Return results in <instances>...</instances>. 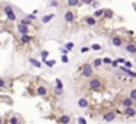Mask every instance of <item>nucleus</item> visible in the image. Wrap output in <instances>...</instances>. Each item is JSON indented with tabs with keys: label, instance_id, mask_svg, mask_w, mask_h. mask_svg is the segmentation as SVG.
Wrapping results in <instances>:
<instances>
[{
	"label": "nucleus",
	"instance_id": "f257e3e1",
	"mask_svg": "<svg viewBox=\"0 0 136 124\" xmlns=\"http://www.w3.org/2000/svg\"><path fill=\"white\" fill-rule=\"evenodd\" d=\"M87 89L90 92H101L104 90V81H103V77L99 76H91L87 82Z\"/></svg>",
	"mask_w": 136,
	"mask_h": 124
},
{
	"label": "nucleus",
	"instance_id": "f03ea898",
	"mask_svg": "<svg viewBox=\"0 0 136 124\" xmlns=\"http://www.w3.org/2000/svg\"><path fill=\"white\" fill-rule=\"evenodd\" d=\"M93 73H94V69H93V66H91V63H83V65L80 66V76L82 77L90 79L93 76Z\"/></svg>",
	"mask_w": 136,
	"mask_h": 124
},
{
	"label": "nucleus",
	"instance_id": "7ed1b4c3",
	"mask_svg": "<svg viewBox=\"0 0 136 124\" xmlns=\"http://www.w3.org/2000/svg\"><path fill=\"white\" fill-rule=\"evenodd\" d=\"M3 15L6 16V19L8 21H11V23H15L18 18H16V13H15V10H13V6L11 5H5L3 6Z\"/></svg>",
	"mask_w": 136,
	"mask_h": 124
},
{
	"label": "nucleus",
	"instance_id": "20e7f679",
	"mask_svg": "<svg viewBox=\"0 0 136 124\" xmlns=\"http://www.w3.org/2000/svg\"><path fill=\"white\" fill-rule=\"evenodd\" d=\"M35 42V36L34 34H24V36H19V43H21V47L27 45V43H32Z\"/></svg>",
	"mask_w": 136,
	"mask_h": 124
},
{
	"label": "nucleus",
	"instance_id": "39448f33",
	"mask_svg": "<svg viewBox=\"0 0 136 124\" xmlns=\"http://www.w3.org/2000/svg\"><path fill=\"white\" fill-rule=\"evenodd\" d=\"M125 37H122L119 34H114L112 37H110V43L114 45V47H123V43H125Z\"/></svg>",
	"mask_w": 136,
	"mask_h": 124
},
{
	"label": "nucleus",
	"instance_id": "423d86ee",
	"mask_svg": "<svg viewBox=\"0 0 136 124\" xmlns=\"http://www.w3.org/2000/svg\"><path fill=\"white\" fill-rule=\"evenodd\" d=\"M117 105H120L122 108H133V106H135V102H133V100H130L128 97H120Z\"/></svg>",
	"mask_w": 136,
	"mask_h": 124
},
{
	"label": "nucleus",
	"instance_id": "0eeeda50",
	"mask_svg": "<svg viewBox=\"0 0 136 124\" xmlns=\"http://www.w3.org/2000/svg\"><path fill=\"white\" fill-rule=\"evenodd\" d=\"M35 95H38L42 98H47V97H50V90L45 86H38V87H35Z\"/></svg>",
	"mask_w": 136,
	"mask_h": 124
},
{
	"label": "nucleus",
	"instance_id": "6e6552de",
	"mask_svg": "<svg viewBox=\"0 0 136 124\" xmlns=\"http://www.w3.org/2000/svg\"><path fill=\"white\" fill-rule=\"evenodd\" d=\"M115 116H117V111H115V110H107V111H104V114H103V119H104L106 123H112L115 119Z\"/></svg>",
	"mask_w": 136,
	"mask_h": 124
},
{
	"label": "nucleus",
	"instance_id": "1a4fd4ad",
	"mask_svg": "<svg viewBox=\"0 0 136 124\" xmlns=\"http://www.w3.org/2000/svg\"><path fill=\"white\" fill-rule=\"evenodd\" d=\"M75 19H77V16H75V13H74L72 10H66L64 11V21L66 23L72 24V23H75Z\"/></svg>",
	"mask_w": 136,
	"mask_h": 124
},
{
	"label": "nucleus",
	"instance_id": "9d476101",
	"mask_svg": "<svg viewBox=\"0 0 136 124\" xmlns=\"http://www.w3.org/2000/svg\"><path fill=\"white\" fill-rule=\"evenodd\" d=\"M119 113H122L123 116H126V118H135L136 116V110H135V106L133 108H122L120 111H117V114Z\"/></svg>",
	"mask_w": 136,
	"mask_h": 124
},
{
	"label": "nucleus",
	"instance_id": "9b49d317",
	"mask_svg": "<svg viewBox=\"0 0 136 124\" xmlns=\"http://www.w3.org/2000/svg\"><path fill=\"white\" fill-rule=\"evenodd\" d=\"M72 123V118L69 114H59L56 118V124H71Z\"/></svg>",
	"mask_w": 136,
	"mask_h": 124
},
{
	"label": "nucleus",
	"instance_id": "f8f14e48",
	"mask_svg": "<svg viewBox=\"0 0 136 124\" xmlns=\"http://www.w3.org/2000/svg\"><path fill=\"white\" fill-rule=\"evenodd\" d=\"M123 49H125L130 55H135V53H136V45H135V42H125V43H123Z\"/></svg>",
	"mask_w": 136,
	"mask_h": 124
},
{
	"label": "nucleus",
	"instance_id": "ddd939ff",
	"mask_svg": "<svg viewBox=\"0 0 136 124\" xmlns=\"http://www.w3.org/2000/svg\"><path fill=\"white\" fill-rule=\"evenodd\" d=\"M19 36H24V34H32V27H27V26H22V24H18L16 26Z\"/></svg>",
	"mask_w": 136,
	"mask_h": 124
},
{
	"label": "nucleus",
	"instance_id": "4468645a",
	"mask_svg": "<svg viewBox=\"0 0 136 124\" xmlns=\"http://www.w3.org/2000/svg\"><path fill=\"white\" fill-rule=\"evenodd\" d=\"M83 23L87 24V26H90V27H93V26H98V21H96V19H94L93 16H85Z\"/></svg>",
	"mask_w": 136,
	"mask_h": 124
},
{
	"label": "nucleus",
	"instance_id": "2eb2a0df",
	"mask_svg": "<svg viewBox=\"0 0 136 124\" xmlns=\"http://www.w3.org/2000/svg\"><path fill=\"white\" fill-rule=\"evenodd\" d=\"M21 123H22V119L18 114H11L10 118H8V124H21Z\"/></svg>",
	"mask_w": 136,
	"mask_h": 124
},
{
	"label": "nucleus",
	"instance_id": "dca6fc26",
	"mask_svg": "<svg viewBox=\"0 0 136 124\" xmlns=\"http://www.w3.org/2000/svg\"><path fill=\"white\" fill-rule=\"evenodd\" d=\"M112 18H114V11L110 10V8L103 10V19H112Z\"/></svg>",
	"mask_w": 136,
	"mask_h": 124
},
{
	"label": "nucleus",
	"instance_id": "f3484780",
	"mask_svg": "<svg viewBox=\"0 0 136 124\" xmlns=\"http://www.w3.org/2000/svg\"><path fill=\"white\" fill-rule=\"evenodd\" d=\"M79 106H80V108H88V106H90V100H88L87 97H82V98L79 100Z\"/></svg>",
	"mask_w": 136,
	"mask_h": 124
},
{
	"label": "nucleus",
	"instance_id": "a211bd4d",
	"mask_svg": "<svg viewBox=\"0 0 136 124\" xmlns=\"http://www.w3.org/2000/svg\"><path fill=\"white\" fill-rule=\"evenodd\" d=\"M19 24H22V26H27V27H32L34 26V21H32V19H29V18H22L21 21H19Z\"/></svg>",
	"mask_w": 136,
	"mask_h": 124
},
{
	"label": "nucleus",
	"instance_id": "6ab92c4d",
	"mask_svg": "<svg viewBox=\"0 0 136 124\" xmlns=\"http://www.w3.org/2000/svg\"><path fill=\"white\" fill-rule=\"evenodd\" d=\"M120 71H122V73H123V74H128V76H130V77H131V79H135V77H136V73H135V71H131V69H125L123 66H122V68H120Z\"/></svg>",
	"mask_w": 136,
	"mask_h": 124
},
{
	"label": "nucleus",
	"instance_id": "aec40b11",
	"mask_svg": "<svg viewBox=\"0 0 136 124\" xmlns=\"http://www.w3.org/2000/svg\"><path fill=\"white\" fill-rule=\"evenodd\" d=\"M66 5H67L69 8H74V6L80 5V0H66Z\"/></svg>",
	"mask_w": 136,
	"mask_h": 124
},
{
	"label": "nucleus",
	"instance_id": "412c9836",
	"mask_svg": "<svg viewBox=\"0 0 136 124\" xmlns=\"http://www.w3.org/2000/svg\"><path fill=\"white\" fill-rule=\"evenodd\" d=\"M54 18V13H50V15H45V16H42V23L43 24H47V23H50Z\"/></svg>",
	"mask_w": 136,
	"mask_h": 124
},
{
	"label": "nucleus",
	"instance_id": "4be33fe9",
	"mask_svg": "<svg viewBox=\"0 0 136 124\" xmlns=\"http://www.w3.org/2000/svg\"><path fill=\"white\" fill-rule=\"evenodd\" d=\"M93 18L98 21V19H103V8H98V10L93 13Z\"/></svg>",
	"mask_w": 136,
	"mask_h": 124
},
{
	"label": "nucleus",
	"instance_id": "5701e85b",
	"mask_svg": "<svg viewBox=\"0 0 136 124\" xmlns=\"http://www.w3.org/2000/svg\"><path fill=\"white\" fill-rule=\"evenodd\" d=\"M8 84H10V82L6 81L5 77H0V90H2V89H6V87H8Z\"/></svg>",
	"mask_w": 136,
	"mask_h": 124
},
{
	"label": "nucleus",
	"instance_id": "b1692460",
	"mask_svg": "<svg viewBox=\"0 0 136 124\" xmlns=\"http://www.w3.org/2000/svg\"><path fill=\"white\" fill-rule=\"evenodd\" d=\"M29 61H31V65L34 66V68H42V63H40L38 60H35V58H31Z\"/></svg>",
	"mask_w": 136,
	"mask_h": 124
},
{
	"label": "nucleus",
	"instance_id": "393cba45",
	"mask_svg": "<svg viewBox=\"0 0 136 124\" xmlns=\"http://www.w3.org/2000/svg\"><path fill=\"white\" fill-rule=\"evenodd\" d=\"M54 89H56V90H63V81H61V79H56V81H54Z\"/></svg>",
	"mask_w": 136,
	"mask_h": 124
},
{
	"label": "nucleus",
	"instance_id": "a878e982",
	"mask_svg": "<svg viewBox=\"0 0 136 124\" xmlns=\"http://www.w3.org/2000/svg\"><path fill=\"white\" fill-rule=\"evenodd\" d=\"M101 65H103V61H101V58H96V60H93V63H91V66H93V69H94V68H99Z\"/></svg>",
	"mask_w": 136,
	"mask_h": 124
},
{
	"label": "nucleus",
	"instance_id": "bb28decb",
	"mask_svg": "<svg viewBox=\"0 0 136 124\" xmlns=\"http://www.w3.org/2000/svg\"><path fill=\"white\" fill-rule=\"evenodd\" d=\"M128 98L133 100V102L136 100V89H130V95H128Z\"/></svg>",
	"mask_w": 136,
	"mask_h": 124
},
{
	"label": "nucleus",
	"instance_id": "cd10ccee",
	"mask_svg": "<svg viewBox=\"0 0 136 124\" xmlns=\"http://www.w3.org/2000/svg\"><path fill=\"white\" fill-rule=\"evenodd\" d=\"M43 63H45V65H47L48 68H53V66L56 65V61H54V60H45Z\"/></svg>",
	"mask_w": 136,
	"mask_h": 124
},
{
	"label": "nucleus",
	"instance_id": "c85d7f7f",
	"mask_svg": "<svg viewBox=\"0 0 136 124\" xmlns=\"http://www.w3.org/2000/svg\"><path fill=\"white\" fill-rule=\"evenodd\" d=\"M40 56H42V60L45 61V60H48V56H50V52H47V50H42V53H40Z\"/></svg>",
	"mask_w": 136,
	"mask_h": 124
},
{
	"label": "nucleus",
	"instance_id": "c756f323",
	"mask_svg": "<svg viewBox=\"0 0 136 124\" xmlns=\"http://www.w3.org/2000/svg\"><path fill=\"white\" fill-rule=\"evenodd\" d=\"M90 50H96V52H99V50H101V45H99V43H93V45L90 47Z\"/></svg>",
	"mask_w": 136,
	"mask_h": 124
},
{
	"label": "nucleus",
	"instance_id": "7c9ffc66",
	"mask_svg": "<svg viewBox=\"0 0 136 124\" xmlns=\"http://www.w3.org/2000/svg\"><path fill=\"white\" fill-rule=\"evenodd\" d=\"M64 49L67 50V52H71V50L74 49V42H67V43H66V47H64Z\"/></svg>",
	"mask_w": 136,
	"mask_h": 124
},
{
	"label": "nucleus",
	"instance_id": "2f4dec72",
	"mask_svg": "<svg viewBox=\"0 0 136 124\" xmlns=\"http://www.w3.org/2000/svg\"><path fill=\"white\" fill-rule=\"evenodd\" d=\"M77 123H79V124H87V119H85L83 116H79V119H77Z\"/></svg>",
	"mask_w": 136,
	"mask_h": 124
},
{
	"label": "nucleus",
	"instance_id": "473e14b6",
	"mask_svg": "<svg viewBox=\"0 0 136 124\" xmlns=\"http://www.w3.org/2000/svg\"><path fill=\"white\" fill-rule=\"evenodd\" d=\"M101 61H103L104 65H110V61H112V60H110V58H107V56H106V58H101Z\"/></svg>",
	"mask_w": 136,
	"mask_h": 124
},
{
	"label": "nucleus",
	"instance_id": "72a5a7b5",
	"mask_svg": "<svg viewBox=\"0 0 136 124\" xmlns=\"http://www.w3.org/2000/svg\"><path fill=\"white\" fill-rule=\"evenodd\" d=\"M80 3H83V5H91L93 0H80Z\"/></svg>",
	"mask_w": 136,
	"mask_h": 124
},
{
	"label": "nucleus",
	"instance_id": "f704fd0d",
	"mask_svg": "<svg viewBox=\"0 0 136 124\" xmlns=\"http://www.w3.org/2000/svg\"><path fill=\"white\" fill-rule=\"evenodd\" d=\"M91 6L98 10V6H99V2H98V0H93V3H91Z\"/></svg>",
	"mask_w": 136,
	"mask_h": 124
},
{
	"label": "nucleus",
	"instance_id": "c9c22d12",
	"mask_svg": "<svg viewBox=\"0 0 136 124\" xmlns=\"http://www.w3.org/2000/svg\"><path fill=\"white\" fill-rule=\"evenodd\" d=\"M110 66H112V68H119V63H117L115 60H112V61H110Z\"/></svg>",
	"mask_w": 136,
	"mask_h": 124
},
{
	"label": "nucleus",
	"instance_id": "e433bc0d",
	"mask_svg": "<svg viewBox=\"0 0 136 124\" xmlns=\"http://www.w3.org/2000/svg\"><path fill=\"white\" fill-rule=\"evenodd\" d=\"M50 5L51 6H54V8H56V6H59V2H58V0H53L51 3H50Z\"/></svg>",
	"mask_w": 136,
	"mask_h": 124
},
{
	"label": "nucleus",
	"instance_id": "4c0bfd02",
	"mask_svg": "<svg viewBox=\"0 0 136 124\" xmlns=\"http://www.w3.org/2000/svg\"><path fill=\"white\" fill-rule=\"evenodd\" d=\"M61 61H63V63H67V61H69L67 55H63V56H61Z\"/></svg>",
	"mask_w": 136,
	"mask_h": 124
},
{
	"label": "nucleus",
	"instance_id": "58836bf2",
	"mask_svg": "<svg viewBox=\"0 0 136 124\" xmlns=\"http://www.w3.org/2000/svg\"><path fill=\"white\" fill-rule=\"evenodd\" d=\"M80 52H82V53H87V52H90V47H82Z\"/></svg>",
	"mask_w": 136,
	"mask_h": 124
},
{
	"label": "nucleus",
	"instance_id": "ea45409f",
	"mask_svg": "<svg viewBox=\"0 0 136 124\" xmlns=\"http://www.w3.org/2000/svg\"><path fill=\"white\" fill-rule=\"evenodd\" d=\"M53 92H54V95H56V97H58V95H59V97L63 95V90H56V89H54V90H53Z\"/></svg>",
	"mask_w": 136,
	"mask_h": 124
},
{
	"label": "nucleus",
	"instance_id": "a19ab883",
	"mask_svg": "<svg viewBox=\"0 0 136 124\" xmlns=\"http://www.w3.org/2000/svg\"><path fill=\"white\" fill-rule=\"evenodd\" d=\"M59 52H61V53H63V55H67V53H69V52H67V50H66V49H61V50H59Z\"/></svg>",
	"mask_w": 136,
	"mask_h": 124
},
{
	"label": "nucleus",
	"instance_id": "79ce46f5",
	"mask_svg": "<svg viewBox=\"0 0 136 124\" xmlns=\"http://www.w3.org/2000/svg\"><path fill=\"white\" fill-rule=\"evenodd\" d=\"M0 124H3V119H2V116H0Z\"/></svg>",
	"mask_w": 136,
	"mask_h": 124
}]
</instances>
